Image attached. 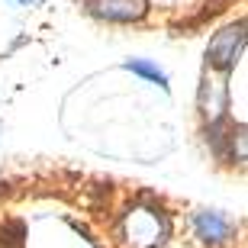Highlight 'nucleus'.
<instances>
[{
	"mask_svg": "<svg viewBox=\"0 0 248 248\" xmlns=\"http://www.w3.org/2000/svg\"><path fill=\"white\" fill-rule=\"evenodd\" d=\"M242 48H245V23L239 19V23L219 29L210 39V46H206V64L216 68V71H222V74H229L239 64Z\"/></svg>",
	"mask_w": 248,
	"mask_h": 248,
	"instance_id": "f257e3e1",
	"label": "nucleus"
},
{
	"mask_svg": "<svg viewBox=\"0 0 248 248\" xmlns=\"http://www.w3.org/2000/svg\"><path fill=\"white\" fill-rule=\"evenodd\" d=\"M126 71H132V74H142V78H148L152 84H158L161 91H168V74L158 68V64H152V62H142V58H129L126 62Z\"/></svg>",
	"mask_w": 248,
	"mask_h": 248,
	"instance_id": "20e7f679",
	"label": "nucleus"
},
{
	"mask_svg": "<svg viewBox=\"0 0 248 248\" xmlns=\"http://www.w3.org/2000/svg\"><path fill=\"white\" fill-rule=\"evenodd\" d=\"M197 232H200V239L206 242H226L232 235V226L222 219L219 213H197Z\"/></svg>",
	"mask_w": 248,
	"mask_h": 248,
	"instance_id": "7ed1b4c3",
	"label": "nucleus"
},
{
	"mask_svg": "<svg viewBox=\"0 0 248 248\" xmlns=\"http://www.w3.org/2000/svg\"><path fill=\"white\" fill-rule=\"evenodd\" d=\"M87 10L107 23H136L148 13V0H87Z\"/></svg>",
	"mask_w": 248,
	"mask_h": 248,
	"instance_id": "f03ea898",
	"label": "nucleus"
},
{
	"mask_svg": "<svg viewBox=\"0 0 248 248\" xmlns=\"http://www.w3.org/2000/svg\"><path fill=\"white\" fill-rule=\"evenodd\" d=\"M19 3H36V0H19Z\"/></svg>",
	"mask_w": 248,
	"mask_h": 248,
	"instance_id": "39448f33",
	"label": "nucleus"
}]
</instances>
